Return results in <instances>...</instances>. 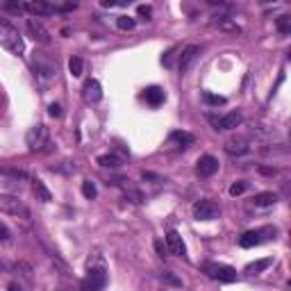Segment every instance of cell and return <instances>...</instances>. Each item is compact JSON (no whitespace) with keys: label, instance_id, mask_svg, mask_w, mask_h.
Masks as SVG:
<instances>
[{"label":"cell","instance_id":"1","mask_svg":"<svg viewBox=\"0 0 291 291\" xmlns=\"http://www.w3.org/2000/svg\"><path fill=\"white\" fill-rule=\"evenodd\" d=\"M30 66H32L34 75L39 77V80H44V82H50V80H55V77H57L55 60H52L50 55H46V52L34 50L32 55H30Z\"/></svg>","mask_w":291,"mask_h":291},{"label":"cell","instance_id":"2","mask_svg":"<svg viewBox=\"0 0 291 291\" xmlns=\"http://www.w3.org/2000/svg\"><path fill=\"white\" fill-rule=\"evenodd\" d=\"M0 46L7 52H12V55H23L25 52L23 36H21L18 30L9 23H0Z\"/></svg>","mask_w":291,"mask_h":291},{"label":"cell","instance_id":"3","mask_svg":"<svg viewBox=\"0 0 291 291\" xmlns=\"http://www.w3.org/2000/svg\"><path fill=\"white\" fill-rule=\"evenodd\" d=\"M0 211L3 214H9V216H16V219H23V221H30V209L18 196H12V193H0Z\"/></svg>","mask_w":291,"mask_h":291},{"label":"cell","instance_id":"4","mask_svg":"<svg viewBox=\"0 0 291 291\" xmlns=\"http://www.w3.org/2000/svg\"><path fill=\"white\" fill-rule=\"evenodd\" d=\"M278 230L275 227H259V230H248L239 237V246L241 248H253V246H259L264 241H271L275 239Z\"/></svg>","mask_w":291,"mask_h":291},{"label":"cell","instance_id":"5","mask_svg":"<svg viewBox=\"0 0 291 291\" xmlns=\"http://www.w3.org/2000/svg\"><path fill=\"white\" fill-rule=\"evenodd\" d=\"M48 137H50L48 128H46L44 123H36L28 130V134H25V144H28V148L32 152H39V150H44V148L48 146Z\"/></svg>","mask_w":291,"mask_h":291},{"label":"cell","instance_id":"6","mask_svg":"<svg viewBox=\"0 0 291 291\" xmlns=\"http://www.w3.org/2000/svg\"><path fill=\"white\" fill-rule=\"evenodd\" d=\"M203 271L207 278L211 280H219V282H235L237 280V271L227 264H216V262H207L203 266Z\"/></svg>","mask_w":291,"mask_h":291},{"label":"cell","instance_id":"7","mask_svg":"<svg viewBox=\"0 0 291 291\" xmlns=\"http://www.w3.org/2000/svg\"><path fill=\"white\" fill-rule=\"evenodd\" d=\"M221 216V205L214 203L209 198H203L198 203H193V219L198 221H214Z\"/></svg>","mask_w":291,"mask_h":291},{"label":"cell","instance_id":"8","mask_svg":"<svg viewBox=\"0 0 291 291\" xmlns=\"http://www.w3.org/2000/svg\"><path fill=\"white\" fill-rule=\"evenodd\" d=\"M105 284H107V273H105L103 266H98V268H89V273L84 275L80 289L82 291H103Z\"/></svg>","mask_w":291,"mask_h":291},{"label":"cell","instance_id":"9","mask_svg":"<svg viewBox=\"0 0 291 291\" xmlns=\"http://www.w3.org/2000/svg\"><path fill=\"white\" fill-rule=\"evenodd\" d=\"M209 121L214 123L216 130H235V128H239V125H241L243 116H241V112H230V114L221 116V119H214V116H209Z\"/></svg>","mask_w":291,"mask_h":291},{"label":"cell","instance_id":"10","mask_svg":"<svg viewBox=\"0 0 291 291\" xmlns=\"http://www.w3.org/2000/svg\"><path fill=\"white\" fill-rule=\"evenodd\" d=\"M25 28H28V34L32 36V39L36 41V44H41V46L50 44V34H48V30H46L44 25H41L36 18H28V23H25Z\"/></svg>","mask_w":291,"mask_h":291},{"label":"cell","instance_id":"11","mask_svg":"<svg viewBox=\"0 0 291 291\" xmlns=\"http://www.w3.org/2000/svg\"><path fill=\"white\" fill-rule=\"evenodd\" d=\"M216 171H219V160L211 155H203L198 160V164H196V173L200 178H211Z\"/></svg>","mask_w":291,"mask_h":291},{"label":"cell","instance_id":"12","mask_svg":"<svg viewBox=\"0 0 291 291\" xmlns=\"http://www.w3.org/2000/svg\"><path fill=\"white\" fill-rule=\"evenodd\" d=\"M250 150V144H248L246 137H232V139L225 141V152L232 157H239V155H246Z\"/></svg>","mask_w":291,"mask_h":291},{"label":"cell","instance_id":"13","mask_svg":"<svg viewBox=\"0 0 291 291\" xmlns=\"http://www.w3.org/2000/svg\"><path fill=\"white\" fill-rule=\"evenodd\" d=\"M166 248H168V253H171V255H180V257L187 255V246H184L182 237H180L176 230H171L166 235Z\"/></svg>","mask_w":291,"mask_h":291},{"label":"cell","instance_id":"14","mask_svg":"<svg viewBox=\"0 0 291 291\" xmlns=\"http://www.w3.org/2000/svg\"><path fill=\"white\" fill-rule=\"evenodd\" d=\"M23 12H30V14H34V16H50V14H55V5L36 0V3H25Z\"/></svg>","mask_w":291,"mask_h":291},{"label":"cell","instance_id":"15","mask_svg":"<svg viewBox=\"0 0 291 291\" xmlns=\"http://www.w3.org/2000/svg\"><path fill=\"white\" fill-rule=\"evenodd\" d=\"M198 52H200V46H187V48L182 50V55H180V71L187 73L196 62V57H198Z\"/></svg>","mask_w":291,"mask_h":291},{"label":"cell","instance_id":"16","mask_svg":"<svg viewBox=\"0 0 291 291\" xmlns=\"http://www.w3.org/2000/svg\"><path fill=\"white\" fill-rule=\"evenodd\" d=\"M144 100L148 105H152V107H160V105L166 100V93H164L162 87H157V84H152V87H148L144 91Z\"/></svg>","mask_w":291,"mask_h":291},{"label":"cell","instance_id":"17","mask_svg":"<svg viewBox=\"0 0 291 291\" xmlns=\"http://www.w3.org/2000/svg\"><path fill=\"white\" fill-rule=\"evenodd\" d=\"M211 25H214V28H219L221 32H227V34H241L243 32L239 25H237L232 18H227V16H216L214 21H211Z\"/></svg>","mask_w":291,"mask_h":291},{"label":"cell","instance_id":"18","mask_svg":"<svg viewBox=\"0 0 291 291\" xmlns=\"http://www.w3.org/2000/svg\"><path fill=\"white\" fill-rule=\"evenodd\" d=\"M103 98V87H100L98 80H89L84 84V100L87 103H98Z\"/></svg>","mask_w":291,"mask_h":291},{"label":"cell","instance_id":"19","mask_svg":"<svg viewBox=\"0 0 291 291\" xmlns=\"http://www.w3.org/2000/svg\"><path fill=\"white\" fill-rule=\"evenodd\" d=\"M32 193L36 196L39 203H50L52 200V193H50V189L44 184V180H32Z\"/></svg>","mask_w":291,"mask_h":291},{"label":"cell","instance_id":"20","mask_svg":"<svg viewBox=\"0 0 291 291\" xmlns=\"http://www.w3.org/2000/svg\"><path fill=\"white\" fill-rule=\"evenodd\" d=\"M168 141H171L173 146H178V148H187V146L193 144V134H189V132H182V130H176V132H171Z\"/></svg>","mask_w":291,"mask_h":291},{"label":"cell","instance_id":"21","mask_svg":"<svg viewBox=\"0 0 291 291\" xmlns=\"http://www.w3.org/2000/svg\"><path fill=\"white\" fill-rule=\"evenodd\" d=\"M275 203H278V193H273V191L255 193V198H253V205H255V207H271Z\"/></svg>","mask_w":291,"mask_h":291},{"label":"cell","instance_id":"22","mask_svg":"<svg viewBox=\"0 0 291 291\" xmlns=\"http://www.w3.org/2000/svg\"><path fill=\"white\" fill-rule=\"evenodd\" d=\"M273 264V259L271 257H264V259H257V262H250L246 268H243V273H248V275H257V273H262V271H266L268 266Z\"/></svg>","mask_w":291,"mask_h":291},{"label":"cell","instance_id":"23","mask_svg":"<svg viewBox=\"0 0 291 291\" xmlns=\"http://www.w3.org/2000/svg\"><path fill=\"white\" fill-rule=\"evenodd\" d=\"M116 28L123 30V32H132V30L137 28V21L132 16H125V14H121L119 18H116Z\"/></svg>","mask_w":291,"mask_h":291},{"label":"cell","instance_id":"24","mask_svg":"<svg viewBox=\"0 0 291 291\" xmlns=\"http://www.w3.org/2000/svg\"><path fill=\"white\" fill-rule=\"evenodd\" d=\"M68 71H71L73 77H80L84 73V62L82 57H71V62H68Z\"/></svg>","mask_w":291,"mask_h":291},{"label":"cell","instance_id":"25","mask_svg":"<svg viewBox=\"0 0 291 291\" xmlns=\"http://www.w3.org/2000/svg\"><path fill=\"white\" fill-rule=\"evenodd\" d=\"M98 164L103 168H119L121 166V157H116V155H100Z\"/></svg>","mask_w":291,"mask_h":291},{"label":"cell","instance_id":"26","mask_svg":"<svg viewBox=\"0 0 291 291\" xmlns=\"http://www.w3.org/2000/svg\"><path fill=\"white\" fill-rule=\"evenodd\" d=\"M82 196L89 200H93L98 196V189H96V182H91V180H84L82 182Z\"/></svg>","mask_w":291,"mask_h":291},{"label":"cell","instance_id":"27","mask_svg":"<svg viewBox=\"0 0 291 291\" xmlns=\"http://www.w3.org/2000/svg\"><path fill=\"white\" fill-rule=\"evenodd\" d=\"M275 25H278V32H280V34H284V36L291 34V16H287V14H282Z\"/></svg>","mask_w":291,"mask_h":291},{"label":"cell","instance_id":"28","mask_svg":"<svg viewBox=\"0 0 291 291\" xmlns=\"http://www.w3.org/2000/svg\"><path fill=\"white\" fill-rule=\"evenodd\" d=\"M203 100L207 105H214V107H219V105H225V98L223 96H214V93L209 91H203Z\"/></svg>","mask_w":291,"mask_h":291},{"label":"cell","instance_id":"29","mask_svg":"<svg viewBox=\"0 0 291 291\" xmlns=\"http://www.w3.org/2000/svg\"><path fill=\"white\" fill-rule=\"evenodd\" d=\"M3 176H9V178H16V180H25L28 178V173L25 171H21V168H3Z\"/></svg>","mask_w":291,"mask_h":291},{"label":"cell","instance_id":"30","mask_svg":"<svg viewBox=\"0 0 291 291\" xmlns=\"http://www.w3.org/2000/svg\"><path fill=\"white\" fill-rule=\"evenodd\" d=\"M248 189V182H235L230 187V196H241Z\"/></svg>","mask_w":291,"mask_h":291},{"label":"cell","instance_id":"31","mask_svg":"<svg viewBox=\"0 0 291 291\" xmlns=\"http://www.w3.org/2000/svg\"><path fill=\"white\" fill-rule=\"evenodd\" d=\"M137 12H139V16H144V21H150V16H152V7H150V5H139Z\"/></svg>","mask_w":291,"mask_h":291},{"label":"cell","instance_id":"32","mask_svg":"<svg viewBox=\"0 0 291 291\" xmlns=\"http://www.w3.org/2000/svg\"><path fill=\"white\" fill-rule=\"evenodd\" d=\"M176 52H178V48H171V50H168V52H166V55H164V57H162V64H164V66H168V68H171V66H173V55H176Z\"/></svg>","mask_w":291,"mask_h":291},{"label":"cell","instance_id":"33","mask_svg":"<svg viewBox=\"0 0 291 291\" xmlns=\"http://www.w3.org/2000/svg\"><path fill=\"white\" fill-rule=\"evenodd\" d=\"M9 237H12V232H9V227L5 223H0V243H7Z\"/></svg>","mask_w":291,"mask_h":291},{"label":"cell","instance_id":"34","mask_svg":"<svg viewBox=\"0 0 291 291\" xmlns=\"http://www.w3.org/2000/svg\"><path fill=\"white\" fill-rule=\"evenodd\" d=\"M155 250H157V255H160V257H166L168 255V248L162 243V239H155Z\"/></svg>","mask_w":291,"mask_h":291},{"label":"cell","instance_id":"35","mask_svg":"<svg viewBox=\"0 0 291 291\" xmlns=\"http://www.w3.org/2000/svg\"><path fill=\"white\" fill-rule=\"evenodd\" d=\"M100 5H103V7H109V9H112V7H123V0H103V3H100Z\"/></svg>","mask_w":291,"mask_h":291},{"label":"cell","instance_id":"36","mask_svg":"<svg viewBox=\"0 0 291 291\" xmlns=\"http://www.w3.org/2000/svg\"><path fill=\"white\" fill-rule=\"evenodd\" d=\"M48 114L52 116V119H57V116H62V107H60L57 103H52L50 107H48Z\"/></svg>","mask_w":291,"mask_h":291},{"label":"cell","instance_id":"37","mask_svg":"<svg viewBox=\"0 0 291 291\" xmlns=\"http://www.w3.org/2000/svg\"><path fill=\"white\" fill-rule=\"evenodd\" d=\"M162 280H164V282H168V284H182L173 273H164V275H162Z\"/></svg>","mask_w":291,"mask_h":291},{"label":"cell","instance_id":"38","mask_svg":"<svg viewBox=\"0 0 291 291\" xmlns=\"http://www.w3.org/2000/svg\"><path fill=\"white\" fill-rule=\"evenodd\" d=\"M7 291H21V287H18L16 282H12V284H9V287H7Z\"/></svg>","mask_w":291,"mask_h":291}]
</instances>
